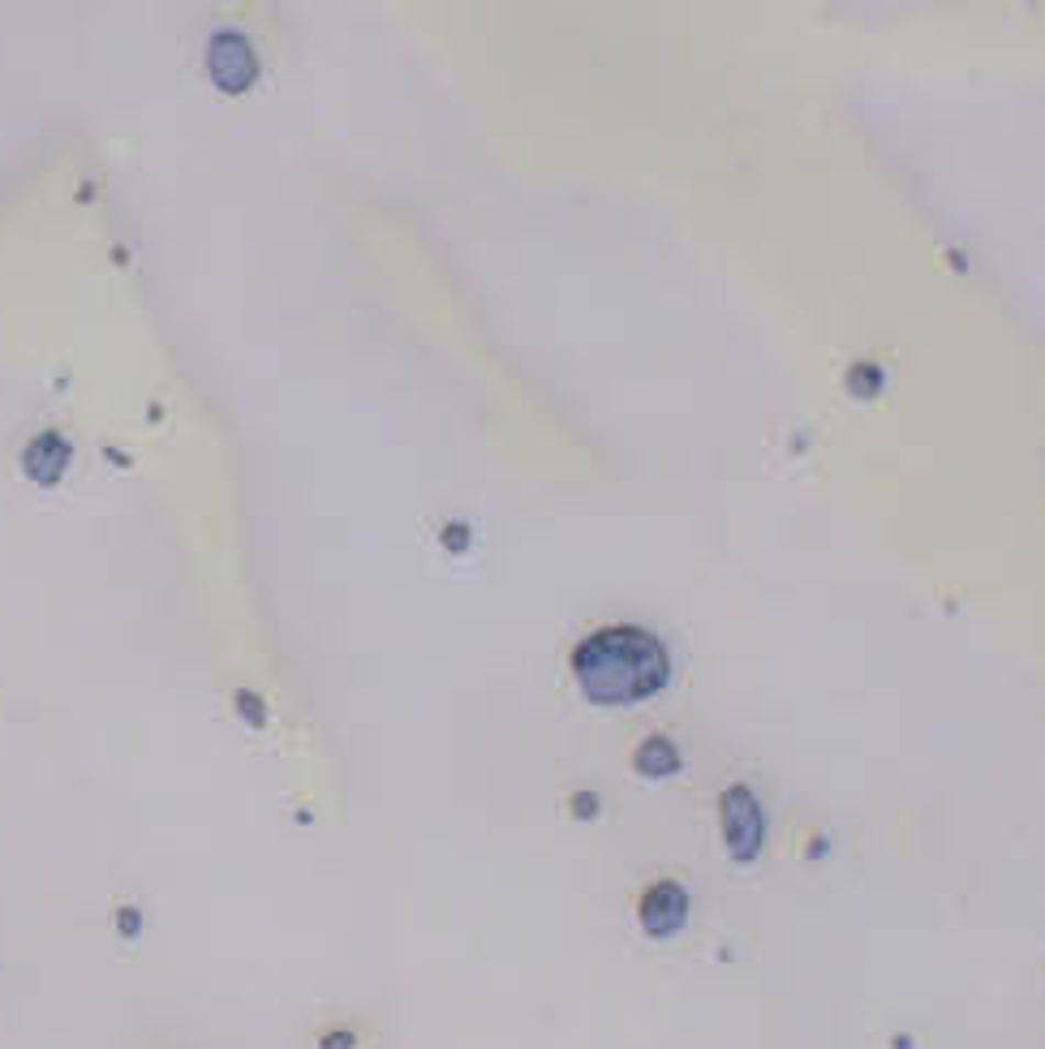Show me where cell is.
<instances>
[{
	"label": "cell",
	"instance_id": "obj_10",
	"mask_svg": "<svg viewBox=\"0 0 1045 1049\" xmlns=\"http://www.w3.org/2000/svg\"><path fill=\"white\" fill-rule=\"evenodd\" d=\"M143 929V916L134 912V907H121V934L130 938V934H138Z\"/></svg>",
	"mask_w": 1045,
	"mask_h": 1049
},
{
	"label": "cell",
	"instance_id": "obj_3",
	"mask_svg": "<svg viewBox=\"0 0 1045 1049\" xmlns=\"http://www.w3.org/2000/svg\"><path fill=\"white\" fill-rule=\"evenodd\" d=\"M689 916H693V900H689V891H685L680 882H671V878H663V882L646 886L642 900H637L642 934L654 938V942H667V938L685 934Z\"/></svg>",
	"mask_w": 1045,
	"mask_h": 1049
},
{
	"label": "cell",
	"instance_id": "obj_12",
	"mask_svg": "<svg viewBox=\"0 0 1045 1049\" xmlns=\"http://www.w3.org/2000/svg\"><path fill=\"white\" fill-rule=\"evenodd\" d=\"M891 1049H912V1037H896V1041H891Z\"/></svg>",
	"mask_w": 1045,
	"mask_h": 1049
},
{
	"label": "cell",
	"instance_id": "obj_1",
	"mask_svg": "<svg viewBox=\"0 0 1045 1049\" xmlns=\"http://www.w3.org/2000/svg\"><path fill=\"white\" fill-rule=\"evenodd\" d=\"M572 676L594 705H637L671 680V654L637 624H607L572 650Z\"/></svg>",
	"mask_w": 1045,
	"mask_h": 1049
},
{
	"label": "cell",
	"instance_id": "obj_5",
	"mask_svg": "<svg viewBox=\"0 0 1045 1049\" xmlns=\"http://www.w3.org/2000/svg\"><path fill=\"white\" fill-rule=\"evenodd\" d=\"M65 465H69V439L56 435V431L35 435V439L22 448V469H26V478H35V482H44V487H52V482L65 473Z\"/></svg>",
	"mask_w": 1045,
	"mask_h": 1049
},
{
	"label": "cell",
	"instance_id": "obj_8",
	"mask_svg": "<svg viewBox=\"0 0 1045 1049\" xmlns=\"http://www.w3.org/2000/svg\"><path fill=\"white\" fill-rule=\"evenodd\" d=\"M568 808H572L577 822H594L602 800H598V792H572V796H568Z\"/></svg>",
	"mask_w": 1045,
	"mask_h": 1049
},
{
	"label": "cell",
	"instance_id": "obj_4",
	"mask_svg": "<svg viewBox=\"0 0 1045 1049\" xmlns=\"http://www.w3.org/2000/svg\"><path fill=\"white\" fill-rule=\"evenodd\" d=\"M207 74L220 91L229 96H242L249 82L258 78V60H254V48H249L246 35L237 31H220L211 44H207Z\"/></svg>",
	"mask_w": 1045,
	"mask_h": 1049
},
{
	"label": "cell",
	"instance_id": "obj_6",
	"mask_svg": "<svg viewBox=\"0 0 1045 1049\" xmlns=\"http://www.w3.org/2000/svg\"><path fill=\"white\" fill-rule=\"evenodd\" d=\"M633 770L642 774V779H676L680 770H685V757H680V749H676V740L671 736H646L642 745H637V752H633Z\"/></svg>",
	"mask_w": 1045,
	"mask_h": 1049
},
{
	"label": "cell",
	"instance_id": "obj_2",
	"mask_svg": "<svg viewBox=\"0 0 1045 1049\" xmlns=\"http://www.w3.org/2000/svg\"><path fill=\"white\" fill-rule=\"evenodd\" d=\"M719 835L736 864H753L766 848V808L748 783H732L719 796Z\"/></svg>",
	"mask_w": 1045,
	"mask_h": 1049
},
{
	"label": "cell",
	"instance_id": "obj_7",
	"mask_svg": "<svg viewBox=\"0 0 1045 1049\" xmlns=\"http://www.w3.org/2000/svg\"><path fill=\"white\" fill-rule=\"evenodd\" d=\"M847 392L860 400H874L878 392H882V370L878 366H852V375H847Z\"/></svg>",
	"mask_w": 1045,
	"mask_h": 1049
},
{
	"label": "cell",
	"instance_id": "obj_11",
	"mask_svg": "<svg viewBox=\"0 0 1045 1049\" xmlns=\"http://www.w3.org/2000/svg\"><path fill=\"white\" fill-rule=\"evenodd\" d=\"M237 705H246V718H249V723H263V701H258V698L242 693V698H237Z\"/></svg>",
	"mask_w": 1045,
	"mask_h": 1049
},
{
	"label": "cell",
	"instance_id": "obj_9",
	"mask_svg": "<svg viewBox=\"0 0 1045 1049\" xmlns=\"http://www.w3.org/2000/svg\"><path fill=\"white\" fill-rule=\"evenodd\" d=\"M319 1049H357V1037L348 1028H332V1033L319 1037Z\"/></svg>",
	"mask_w": 1045,
	"mask_h": 1049
}]
</instances>
